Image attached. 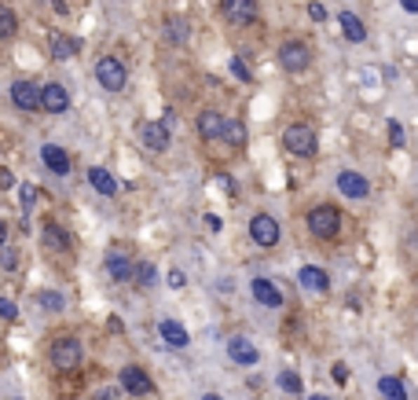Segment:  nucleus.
<instances>
[{
  "label": "nucleus",
  "instance_id": "1",
  "mask_svg": "<svg viewBox=\"0 0 418 400\" xmlns=\"http://www.w3.org/2000/svg\"><path fill=\"white\" fill-rule=\"evenodd\" d=\"M283 147L294 158H316L319 136H316V129L309 121H294V125H286V133H283Z\"/></svg>",
  "mask_w": 418,
  "mask_h": 400
},
{
  "label": "nucleus",
  "instance_id": "2",
  "mask_svg": "<svg viewBox=\"0 0 418 400\" xmlns=\"http://www.w3.org/2000/svg\"><path fill=\"white\" fill-rule=\"evenodd\" d=\"M304 224H309V232L316 239H337V235H342V210L330 206V202H319V206L309 210Z\"/></svg>",
  "mask_w": 418,
  "mask_h": 400
},
{
  "label": "nucleus",
  "instance_id": "3",
  "mask_svg": "<svg viewBox=\"0 0 418 400\" xmlns=\"http://www.w3.org/2000/svg\"><path fill=\"white\" fill-rule=\"evenodd\" d=\"M48 356H52L55 371H77V367H81V360H85V349H81V342H77L74 334H67V338H55V342H52Z\"/></svg>",
  "mask_w": 418,
  "mask_h": 400
},
{
  "label": "nucleus",
  "instance_id": "4",
  "mask_svg": "<svg viewBox=\"0 0 418 400\" xmlns=\"http://www.w3.org/2000/svg\"><path fill=\"white\" fill-rule=\"evenodd\" d=\"M95 81H100L107 92H121L128 85V70L118 55H100L95 59Z\"/></svg>",
  "mask_w": 418,
  "mask_h": 400
},
{
  "label": "nucleus",
  "instance_id": "5",
  "mask_svg": "<svg viewBox=\"0 0 418 400\" xmlns=\"http://www.w3.org/2000/svg\"><path fill=\"white\" fill-rule=\"evenodd\" d=\"M279 67L286 74H304L312 67V48L304 41H283L279 44Z\"/></svg>",
  "mask_w": 418,
  "mask_h": 400
},
{
  "label": "nucleus",
  "instance_id": "6",
  "mask_svg": "<svg viewBox=\"0 0 418 400\" xmlns=\"http://www.w3.org/2000/svg\"><path fill=\"white\" fill-rule=\"evenodd\" d=\"M250 239L261 250H271V246H279V239H283V228H279V220L271 217V213H257L250 220Z\"/></svg>",
  "mask_w": 418,
  "mask_h": 400
},
{
  "label": "nucleus",
  "instance_id": "7",
  "mask_svg": "<svg viewBox=\"0 0 418 400\" xmlns=\"http://www.w3.org/2000/svg\"><path fill=\"white\" fill-rule=\"evenodd\" d=\"M220 15L231 26H253L261 8H257V0H220Z\"/></svg>",
  "mask_w": 418,
  "mask_h": 400
},
{
  "label": "nucleus",
  "instance_id": "8",
  "mask_svg": "<svg viewBox=\"0 0 418 400\" xmlns=\"http://www.w3.org/2000/svg\"><path fill=\"white\" fill-rule=\"evenodd\" d=\"M140 140H143V147H147V151L162 154V151H169V143H173V129L162 118H158V121H143L140 125Z\"/></svg>",
  "mask_w": 418,
  "mask_h": 400
},
{
  "label": "nucleus",
  "instance_id": "9",
  "mask_svg": "<svg viewBox=\"0 0 418 400\" xmlns=\"http://www.w3.org/2000/svg\"><path fill=\"white\" fill-rule=\"evenodd\" d=\"M11 103L26 110V114H34L41 110V85L29 81V77H19V81H11Z\"/></svg>",
  "mask_w": 418,
  "mask_h": 400
},
{
  "label": "nucleus",
  "instance_id": "10",
  "mask_svg": "<svg viewBox=\"0 0 418 400\" xmlns=\"http://www.w3.org/2000/svg\"><path fill=\"white\" fill-rule=\"evenodd\" d=\"M41 110L44 114H67L70 110V92L62 88V81H44L41 85Z\"/></svg>",
  "mask_w": 418,
  "mask_h": 400
},
{
  "label": "nucleus",
  "instance_id": "11",
  "mask_svg": "<svg viewBox=\"0 0 418 400\" xmlns=\"http://www.w3.org/2000/svg\"><path fill=\"white\" fill-rule=\"evenodd\" d=\"M337 191H342L345 199H352V202H363L367 195H371V184H367L363 173H356V169H342V173H337Z\"/></svg>",
  "mask_w": 418,
  "mask_h": 400
},
{
  "label": "nucleus",
  "instance_id": "12",
  "mask_svg": "<svg viewBox=\"0 0 418 400\" xmlns=\"http://www.w3.org/2000/svg\"><path fill=\"white\" fill-rule=\"evenodd\" d=\"M107 276L114 283H133L136 276V261L125 250H107Z\"/></svg>",
  "mask_w": 418,
  "mask_h": 400
},
{
  "label": "nucleus",
  "instance_id": "13",
  "mask_svg": "<svg viewBox=\"0 0 418 400\" xmlns=\"http://www.w3.org/2000/svg\"><path fill=\"white\" fill-rule=\"evenodd\" d=\"M121 389L133 393V396H147L154 389V382H151V375L143 371V367L128 364V367H121Z\"/></svg>",
  "mask_w": 418,
  "mask_h": 400
},
{
  "label": "nucleus",
  "instance_id": "14",
  "mask_svg": "<svg viewBox=\"0 0 418 400\" xmlns=\"http://www.w3.org/2000/svg\"><path fill=\"white\" fill-rule=\"evenodd\" d=\"M224 125H228V118H224L220 110H202L195 129H198L202 143H217V140H224Z\"/></svg>",
  "mask_w": 418,
  "mask_h": 400
},
{
  "label": "nucleus",
  "instance_id": "15",
  "mask_svg": "<svg viewBox=\"0 0 418 400\" xmlns=\"http://www.w3.org/2000/svg\"><path fill=\"white\" fill-rule=\"evenodd\" d=\"M41 243L52 250V253H67L70 246H74V239H70V232L62 228V224H55V220H44V228H41Z\"/></svg>",
  "mask_w": 418,
  "mask_h": 400
},
{
  "label": "nucleus",
  "instance_id": "16",
  "mask_svg": "<svg viewBox=\"0 0 418 400\" xmlns=\"http://www.w3.org/2000/svg\"><path fill=\"white\" fill-rule=\"evenodd\" d=\"M250 294H253L257 305H268V309H279V305H283V291H279L271 279H264V276H257V279L250 283Z\"/></svg>",
  "mask_w": 418,
  "mask_h": 400
},
{
  "label": "nucleus",
  "instance_id": "17",
  "mask_svg": "<svg viewBox=\"0 0 418 400\" xmlns=\"http://www.w3.org/2000/svg\"><path fill=\"white\" fill-rule=\"evenodd\" d=\"M41 162L48 173H55V177H67L70 173V154L59 147V143H44L41 147Z\"/></svg>",
  "mask_w": 418,
  "mask_h": 400
},
{
  "label": "nucleus",
  "instance_id": "18",
  "mask_svg": "<svg viewBox=\"0 0 418 400\" xmlns=\"http://www.w3.org/2000/svg\"><path fill=\"white\" fill-rule=\"evenodd\" d=\"M297 283L304 286V291H312V294H327V291H330V279H327V272H323V268H316V265H304V268H297Z\"/></svg>",
  "mask_w": 418,
  "mask_h": 400
},
{
  "label": "nucleus",
  "instance_id": "19",
  "mask_svg": "<svg viewBox=\"0 0 418 400\" xmlns=\"http://www.w3.org/2000/svg\"><path fill=\"white\" fill-rule=\"evenodd\" d=\"M158 334H162V342L169 349H187L191 345V334L184 331V324H176V319H158Z\"/></svg>",
  "mask_w": 418,
  "mask_h": 400
},
{
  "label": "nucleus",
  "instance_id": "20",
  "mask_svg": "<svg viewBox=\"0 0 418 400\" xmlns=\"http://www.w3.org/2000/svg\"><path fill=\"white\" fill-rule=\"evenodd\" d=\"M228 356L235 364H246V367H253L257 360H261V353H257V345L250 338H228Z\"/></svg>",
  "mask_w": 418,
  "mask_h": 400
},
{
  "label": "nucleus",
  "instance_id": "21",
  "mask_svg": "<svg viewBox=\"0 0 418 400\" xmlns=\"http://www.w3.org/2000/svg\"><path fill=\"white\" fill-rule=\"evenodd\" d=\"M88 184L100 191L103 199H114V195H118V180H114V173L103 169V166H92V169H88Z\"/></svg>",
  "mask_w": 418,
  "mask_h": 400
},
{
  "label": "nucleus",
  "instance_id": "22",
  "mask_svg": "<svg viewBox=\"0 0 418 400\" xmlns=\"http://www.w3.org/2000/svg\"><path fill=\"white\" fill-rule=\"evenodd\" d=\"M337 22H342L345 41H352V44H363L367 41V26H363V19H360L356 11H342V15H337Z\"/></svg>",
  "mask_w": 418,
  "mask_h": 400
},
{
  "label": "nucleus",
  "instance_id": "23",
  "mask_svg": "<svg viewBox=\"0 0 418 400\" xmlns=\"http://www.w3.org/2000/svg\"><path fill=\"white\" fill-rule=\"evenodd\" d=\"M162 34H166V41L176 48V44H187L191 26H187V19H176V15H169V19L162 22Z\"/></svg>",
  "mask_w": 418,
  "mask_h": 400
},
{
  "label": "nucleus",
  "instance_id": "24",
  "mask_svg": "<svg viewBox=\"0 0 418 400\" xmlns=\"http://www.w3.org/2000/svg\"><path fill=\"white\" fill-rule=\"evenodd\" d=\"M74 55H77V41H74L70 34H55V37H52V59L67 62V59H74Z\"/></svg>",
  "mask_w": 418,
  "mask_h": 400
},
{
  "label": "nucleus",
  "instance_id": "25",
  "mask_svg": "<svg viewBox=\"0 0 418 400\" xmlns=\"http://www.w3.org/2000/svg\"><path fill=\"white\" fill-rule=\"evenodd\" d=\"M15 34H19V15H15V8L0 4V41H11Z\"/></svg>",
  "mask_w": 418,
  "mask_h": 400
},
{
  "label": "nucleus",
  "instance_id": "26",
  "mask_svg": "<svg viewBox=\"0 0 418 400\" xmlns=\"http://www.w3.org/2000/svg\"><path fill=\"white\" fill-rule=\"evenodd\" d=\"M378 393H382L385 400H407L404 382H400V378H393V375H385V378L378 382Z\"/></svg>",
  "mask_w": 418,
  "mask_h": 400
},
{
  "label": "nucleus",
  "instance_id": "27",
  "mask_svg": "<svg viewBox=\"0 0 418 400\" xmlns=\"http://www.w3.org/2000/svg\"><path fill=\"white\" fill-rule=\"evenodd\" d=\"M37 305L48 312H62L67 309V298H62V291H37Z\"/></svg>",
  "mask_w": 418,
  "mask_h": 400
},
{
  "label": "nucleus",
  "instance_id": "28",
  "mask_svg": "<svg viewBox=\"0 0 418 400\" xmlns=\"http://www.w3.org/2000/svg\"><path fill=\"white\" fill-rule=\"evenodd\" d=\"M154 276H158L154 265H151V261H140V265H136V276H133L136 291H151V286H154Z\"/></svg>",
  "mask_w": 418,
  "mask_h": 400
},
{
  "label": "nucleus",
  "instance_id": "29",
  "mask_svg": "<svg viewBox=\"0 0 418 400\" xmlns=\"http://www.w3.org/2000/svg\"><path fill=\"white\" fill-rule=\"evenodd\" d=\"M224 143L243 147V143H246V125L243 121H228V125H224Z\"/></svg>",
  "mask_w": 418,
  "mask_h": 400
},
{
  "label": "nucleus",
  "instance_id": "30",
  "mask_svg": "<svg viewBox=\"0 0 418 400\" xmlns=\"http://www.w3.org/2000/svg\"><path fill=\"white\" fill-rule=\"evenodd\" d=\"M231 74H235V77H238V81H243V85H250V81H253V70H250L246 55H235V59H231Z\"/></svg>",
  "mask_w": 418,
  "mask_h": 400
},
{
  "label": "nucleus",
  "instance_id": "31",
  "mask_svg": "<svg viewBox=\"0 0 418 400\" xmlns=\"http://www.w3.org/2000/svg\"><path fill=\"white\" fill-rule=\"evenodd\" d=\"M0 268H4V272L19 268V250H15V246H0Z\"/></svg>",
  "mask_w": 418,
  "mask_h": 400
},
{
  "label": "nucleus",
  "instance_id": "32",
  "mask_svg": "<svg viewBox=\"0 0 418 400\" xmlns=\"http://www.w3.org/2000/svg\"><path fill=\"white\" fill-rule=\"evenodd\" d=\"M279 389H283V393H301V378H297V371H283V375H279Z\"/></svg>",
  "mask_w": 418,
  "mask_h": 400
},
{
  "label": "nucleus",
  "instance_id": "33",
  "mask_svg": "<svg viewBox=\"0 0 418 400\" xmlns=\"http://www.w3.org/2000/svg\"><path fill=\"white\" fill-rule=\"evenodd\" d=\"M19 202H22V210L29 213V210H34V202H37V187L34 184H22L19 187Z\"/></svg>",
  "mask_w": 418,
  "mask_h": 400
},
{
  "label": "nucleus",
  "instance_id": "34",
  "mask_svg": "<svg viewBox=\"0 0 418 400\" xmlns=\"http://www.w3.org/2000/svg\"><path fill=\"white\" fill-rule=\"evenodd\" d=\"M385 129H389L393 147H404V143H407V140H404V129H400V121H393V118H389V121H385Z\"/></svg>",
  "mask_w": 418,
  "mask_h": 400
},
{
  "label": "nucleus",
  "instance_id": "35",
  "mask_svg": "<svg viewBox=\"0 0 418 400\" xmlns=\"http://www.w3.org/2000/svg\"><path fill=\"white\" fill-rule=\"evenodd\" d=\"M0 319H19V305L11 298H0Z\"/></svg>",
  "mask_w": 418,
  "mask_h": 400
},
{
  "label": "nucleus",
  "instance_id": "36",
  "mask_svg": "<svg viewBox=\"0 0 418 400\" xmlns=\"http://www.w3.org/2000/svg\"><path fill=\"white\" fill-rule=\"evenodd\" d=\"M309 19L312 22H327V8L319 4V0H312V4H309Z\"/></svg>",
  "mask_w": 418,
  "mask_h": 400
},
{
  "label": "nucleus",
  "instance_id": "37",
  "mask_svg": "<svg viewBox=\"0 0 418 400\" xmlns=\"http://www.w3.org/2000/svg\"><path fill=\"white\" fill-rule=\"evenodd\" d=\"M169 286H173V291H184V286H187V276H184L180 268H173V272H169Z\"/></svg>",
  "mask_w": 418,
  "mask_h": 400
},
{
  "label": "nucleus",
  "instance_id": "38",
  "mask_svg": "<svg viewBox=\"0 0 418 400\" xmlns=\"http://www.w3.org/2000/svg\"><path fill=\"white\" fill-rule=\"evenodd\" d=\"M334 382H337V386H345V382H349V364H334Z\"/></svg>",
  "mask_w": 418,
  "mask_h": 400
},
{
  "label": "nucleus",
  "instance_id": "39",
  "mask_svg": "<svg viewBox=\"0 0 418 400\" xmlns=\"http://www.w3.org/2000/svg\"><path fill=\"white\" fill-rule=\"evenodd\" d=\"M205 228H209V232H220V217L209 213V217H205Z\"/></svg>",
  "mask_w": 418,
  "mask_h": 400
},
{
  "label": "nucleus",
  "instance_id": "40",
  "mask_svg": "<svg viewBox=\"0 0 418 400\" xmlns=\"http://www.w3.org/2000/svg\"><path fill=\"white\" fill-rule=\"evenodd\" d=\"M11 184H15V177H11L8 169H4V173H0V187H11Z\"/></svg>",
  "mask_w": 418,
  "mask_h": 400
},
{
  "label": "nucleus",
  "instance_id": "41",
  "mask_svg": "<svg viewBox=\"0 0 418 400\" xmlns=\"http://www.w3.org/2000/svg\"><path fill=\"white\" fill-rule=\"evenodd\" d=\"M400 8H404V11H411V15H414V11H418V0H400Z\"/></svg>",
  "mask_w": 418,
  "mask_h": 400
},
{
  "label": "nucleus",
  "instance_id": "42",
  "mask_svg": "<svg viewBox=\"0 0 418 400\" xmlns=\"http://www.w3.org/2000/svg\"><path fill=\"white\" fill-rule=\"evenodd\" d=\"M0 246H8V220H0Z\"/></svg>",
  "mask_w": 418,
  "mask_h": 400
},
{
  "label": "nucleus",
  "instance_id": "43",
  "mask_svg": "<svg viewBox=\"0 0 418 400\" xmlns=\"http://www.w3.org/2000/svg\"><path fill=\"white\" fill-rule=\"evenodd\" d=\"M309 400H330V396H323V393H312Z\"/></svg>",
  "mask_w": 418,
  "mask_h": 400
},
{
  "label": "nucleus",
  "instance_id": "44",
  "mask_svg": "<svg viewBox=\"0 0 418 400\" xmlns=\"http://www.w3.org/2000/svg\"><path fill=\"white\" fill-rule=\"evenodd\" d=\"M202 400H224V396H217V393H205Z\"/></svg>",
  "mask_w": 418,
  "mask_h": 400
}]
</instances>
